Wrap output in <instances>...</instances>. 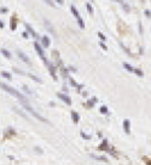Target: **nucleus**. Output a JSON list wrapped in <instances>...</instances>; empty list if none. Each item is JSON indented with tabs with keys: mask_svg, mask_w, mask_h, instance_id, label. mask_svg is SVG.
<instances>
[{
	"mask_svg": "<svg viewBox=\"0 0 151 165\" xmlns=\"http://www.w3.org/2000/svg\"><path fill=\"white\" fill-rule=\"evenodd\" d=\"M70 10H71V14L74 15V17H75L76 21H77V23H79L80 28H85V23H83V21H82V18H81L80 14H79L77 9H76L74 5H71V6H70Z\"/></svg>",
	"mask_w": 151,
	"mask_h": 165,
	"instance_id": "3",
	"label": "nucleus"
},
{
	"mask_svg": "<svg viewBox=\"0 0 151 165\" xmlns=\"http://www.w3.org/2000/svg\"><path fill=\"white\" fill-rule=\"evenodd\" d=\"M123 130L126 134H130V121L128 120V119H124L123 120Z\"/></svg>",
	"mask_w": 151,
	"mask_h": 165,
	"instance_id": "7",
	"label": "nucleus"
},
{
	"mask_svg": "<svg viewBox=\"0 0 151 165\" xmlns=\"http://www.w3.org/2000/svg\"><path fill=\"white\" fill-rule=\"evenodd\" d=\"M23 36H24V38H28V32H23Z\"/></svg>",
	"mask_w": 151,
	"mask_h": 165,
	"instance_id": "33",
	"label": "nucleus"
},
{
	"mask_svg": "<svg viewBox=\"0 0 151 165\" xmlns=\"http://www.w3.org/2000/svg\"><path fill=\"white\" fill-rule=\"evenodd\" d=\"M92 158H94V159H97V160H102V161H108V159L105 158V157H99V155H91Z\"/></svg>",
	"mask_w": 151,
	"mask_h": 165,
	"instance_id": "17",
	"label": "nucleus"
},
{
	"mask_svg": "<svg viewBox=\"0 0 151 165\" xmlns=\"http://www.w3.org/2000/svg\"><path fill=\"white\" fill-rule=\"evenodd\" d=\"M146 164H147V165H151V160H149V159H146Z\"/></svg>",
	"mask_w": 151,
	"mask_h": 165,
	"instance_id": "34",
	"label": "nucleus"
},
{
	"mask_svg": "<svg viewBox=\"0 0 151 165\" xmlns=\"http://www.w3.org/2000/svg\"><path fill=\"white\" fill-rule=\"evenodd\" d=\"M99 149H100V151L109 152L110 154H114V155L116 154L114 149H110V148H109V143H108V141H106V140H103V142H102V144L99 146Z\"/></svg>",
	"mask_w": 151,
	"mask_h": 165,
	"instance_id": "5",
	"label": "nucleus"
},
{
	"mask_svg": "<svg viewBox=\"0 0 151 165\" xmlns=\"http://www.w3.org/2000/svg\"><path fill=\"white\" fill-rule=\"evenodd\" d=\"M133 73H135L138 76H143V72L140 70V69H138V68H134V72Z\"/></svg>",
	"mask_w": 151,
	"mask_h": 165,
	"instance_id": "22",
	"label": "nucleus"
},
{
	"mask_svg": "<svg viewBox=\"0 0 151 165\" xmlns=\"http://www.w3.org/2000/svg\"><path fill=\"white\" fill-rule=\"evenodd\" d=\"M41 43H42V45L45 46V48H48L50 46V44H51V40H50V38L48 36H42V39H41Z\"/></svg>",
	"mask_w": 151,
	"mask_h": 165,
	"instance_id": "9",
	"label": "nucleus"
},
{
	"mask_svg": "<svg viewBox=\"0 0 151 165\" xmlns=\"http://www.w3.org/2000/svg\"><path fill=\"white\" fill-rule=\"evenodd\" d=\"M6 11H7L6 9H0V12H1V14H5Z\"/></svg>",
	"mask_w": 151,
	"mask_h": 165,
	"instance_id": "32",
	"label": "nucleus"
},
{
	"mask_svg": "<svg viewBox=\"0 0 151 165\" xmlns=\"http://www.w3.org/2000/svg\"><path fill=\"white\" fill-rule=\"evenodd\" d=\"M81 137L82 138H85V140H91V136L89 135H87V134H85V132H81Z\"/></svg>",
	"mask_w": 151,
	"mask_h": 165,
	"instance_id": "25",
	"label": "nucleus"
},
{
	"mask_svg": "<svg viewBox=\"0 0 151 165\" xmlns=\"http://www.w3.org/2000/svg\"><path fill=\"white\" fill-rule=\"evenodd\" d=\"M145 15H146L147 17H151V12L149 11V10H145Z\"/></svg>",
	"mask_w": 151,
	"mask_h": 165,
	"instance_id": "30",
	"label": "nucleus"
},
{
	"mask_svg": "<svg viewBox=\"0 0 151 165\" xmlns=\"http://www.w3.org/2000/svg\"><path fill=\"white\" fill-rule=\"evenodd\" d=\"M9 134V135H15V134H16V131L14 130V129H11V128H9V129H7V131H5V134Z\"/></svg>",
	"mask_w": 151,
	"mask_h": 165,
	"instance_id": "24",
	"label": "nucleus"
},
{
	"mask_svg": "<svg viewBox=\"0 0 151 165\" xmlns=\"http://www.w3.org/2000/svg\"><path fill=\"white\" fill-rule=\"evenodd\" d=\"M11 29H12V30L16 29V17H15V16L11 17Z\"/></svg>",
	"mask_w": 151,
	"mask_h": 165,
	"instance_id": "16",
	"label": "nucleus"
},
{
	"mask_svg": "<svg viewBox=\"0 0 151 165\" xmlns=\"http://www.w3.org/2000/svg\"><path fill=\"white\" fill-rule=\"evenodd\" d=\"M86 7H87V11H88L89 15H93V7H92V5L89 4V3H87L86 4Z\"/></svg>",
	"mask_w": 151,
	"mask_h": 165,
	"instance_id": "18",
	"label": "nucleus"
},
{
	"mask_svg": "<svg viewBox=\"0 0 151 165\" xmlns=\"http://www.w3.org/2000/svg\"><path fill=\"white\" fill-rule=\"evenodd\" d=\"M17 55H18V57H20V58H21L23 62H26L27 64H30V61H29V58H28L27 56L24 55V54H23L22 51H17Z\"/></svg>",
	"mask_w": 151,
	"mask_h": 165,
	"instance_id": "8",
	"label": "nucleus"
},
{
	"mask_svg": "<svg viewBox=\"0 0 151 165\" xmlns=\"http://www.w3.org/2000/svg\"><path fill=\"white\" fill-rule=\"evenodd\" d=\"M28 75L30 76L33 80H35V81H38V82H41V79L40 78H38V76H35V75H32V74H28Z\"/></svg>",
	"mask_w": 151,
	"mask_h": 165,
	"instance_id": "23",
	"label": "nucleus"
},
{
	"mask_svg": "<svg viewBox=\"0 0 151 165\" xmlns=\"http://www.w3.org/2000/svg\"><path fill=\"white\" fill-rule=\"evenodd\" d=\"M123 67L126 70H128V72H134V68L130 66V64H128V63H123Z\"/></svg>",
	"mask_w": 151,
	"mask_h": 165,
	"instance_id": "15",
	"label": "nucleus"
},
{
	"mask_svg": "<svg viewBox=\"0 0 151 165\" xmlns=\"http://www.w3.org/2000/svg\"><path fill=\"white\" fill-rule=\"evenodd\" d=\"M24 27L27 28V30L28 32H29V33H30V34L33 35V36H34V38H39V35L36 34V33H35L34 30H33V28L30 27V24H28V23H26V26H24Z\"/></svg>",
	"mask_w": 151,
	"mask_h": 165,
	"instance_id": "11",
	"label": "nucleus"
},
{
	"mask_svg": "<svg viewBox=\"0 0 151 165\" xmlns=\"http://www.w3.org/2000/svg\"><path fill=\"white\" fill-rule=\"evenodd\" d=\"M1 76H4V78H6V79H11L12 76H11V74L10 73H7V72H1Z\"/></svg>",
	"mask_w": 151,
	"mask_h": 165,
	"instance_id": "19",
	"label": "nucleus"
},
{
	"mask_svg": "<svg viewBox=\"0 0 151 165\" xmlns=\"http://www.w3.org/2000/svg\"><path fill=\"white\" fill-rule=\"evenodd\" d=\"M69 80H70V84H71L73 86H75V88H77V90H79V91H80V90H82V88H83L82 85H80V84H77V82H76L75 80L73 79V78H70Z\"/></svg>",
	"mask_w": 151,
	"mask_h": 165,
	"instance_id": "12",
	"label": "nucleus"
},
{
	"mask_svg": "<svg viewBox=\"0 0 151 165\" xmlns=\"http://www.w3.org/2000/svg\"><path fill=\"white\" fill-rule=\"evenodd\" d=\"M1 54L5 56L6 58H11V54H10V51H7L6 49H1Z\"/></svg>",
	"mask_w": 151,
	"mask_h": 165,
	"instance_id": "13",
	"label": "nucleus"
},
{
	"mask_svg": "<svg viewBox=\"0 0 151 165\" xmlns=\"http://www.w3.org/2000/svg\"><path fill=\"white\" fill-rule=\"evenodd\" d=\"M44 1H45V3L47 4V5H50L51 7H53V6H55V3H53L52 0H44Z\"/></svg>",
	"mask_w": 151,
	"mask_h": 165,
	"instance_id": "26",
	"label": "nucleus"
},
{
	"mask_svg": "<svg viewBox=\"0 0 151 165\" xmlns=\"http://www.w3.org/2000/svg\"><path fill=\"white\" fill-rule=\"evenodd\" d=\"M96 101H97L96 98H94V100H89L88 102H87V107H88V108H92V107L94 106V102H96Z\"/></svg>",
	"mask_w": 151,
	"mask_h": 165,
	"instance_id": "20",
	"label": "nucleus"
},
{
	"mask_svg": "<svg viewBox=\"0 0 151 165\" xmlns=\"http://www.w3.org/2000/svg\"><path fill=\"white\" fill-rule=\"evenodd\" d=\"M100 46H102V49H104V50H108V48H106V45H105V44H104L103 41H102V43H100Z\"/></svg>",
	"mask_w": 151,
	"mask_h": 165,
	"instance_id": "29",
	"label": "nucleus"
},
{
	"mask_svg": "<svg viewBox=\"0 0 151 165\" xmlns=\"http://www.w3.org/2000/svg\"><path fill=\"white\" fill-rule=\"evenodd\" d=\"M0 88H1L3 90H5L6 92H9L10 95H12L14 97L18 98V100H20L22 103H28V100L26 98V96H24V95H22L21 92H20V91H17L16 89L11 88V86H9V85L4 84V82H0Z\"/></svg>",
	"mask_w": 151,
	"mask_h": 165,
	"instance_id": "1",
	"label": "nucleus"
},
{
	"mask_svg": "<svg viewBox=\"0 0 151 165\" xmlns=\"http://www.w3.org/2000/svg\"><path fill=\"white\" fill-rule=\"evenodd\" d=\"M0 28H4V23H3L1 21H0Z\"/></svg>",
	"mask_w": 151,
	"mask_h": 165,
	"instance_id": "35",
	"label": "nucleus"
},
{
	"mask_svg": "<svg viewBox=\"0 0 151 165\" xmlns=\"http://www.w3.org/2000/svg\"><path fill=\"white\" fill-rule=\"evenodd\" d=\"M56 1H57L59 5H63V4H64V0H56Z\"/></svg>",
	"mask_w": 151,
	"mask_h": 165,
	"instance_id": "31",
	"label": "nucleus"
},
{
	"mask_svg": "<svg viewBox=\"0 0 151 165\" xmlns=\"http://www.w3.org/2000/svg\"><path fill=\"white\" fill-rule=\"evenodd\" d=\"M22 104H23V108H26V109H27L29 113H32V115H34L36 119H39L40 121H47V120H46V119H45L44 117H41V115H40L38 112H35V110L33 109V108H32V107H30L28 103H22Z\"/></svg>",
	"mask_w": 151,
	"mask_h": 165,
	"instance_id": "2",
	"label": "nucleus"
},
{
	"mask_svg": "<svg viewBox=\"0 0 151 165\" xmlns=\"http://www.w3.org/2000/svg\"><path fill=\"white\" fill-rule=\"evenodd\" d=\"M34 49H35V51L38 52V55L40 56V58H41L42 61L46 63V66H47L50 62L47 61V58H46V57H45V55H44V50H42V48L40 46V45H39V44H38V43H34Z\"/></svg>",
	"mask_w": 151,
	"mask_h": 165,
	"instance_id": "4",
	"label": "nucleus"
},
{
	"mask_svg": "<svg viewBox=\"0 0 151 165\" xmlns=\"http://www.w3.org/2000/svg\"><path fill=\"white\" fill-rule=\"evenodd\" d=\"M57 96L59 97V98L62 100L63 102L65 103V104H68V106H70V104H71V98H70L68 95H65V94H62V92H59V94H57Z\"/></svg>",
	"mask_w": 151,
	"mask_h": 165,
	"instance_id": "6",
	"label": "nucleus"
},
{
	"mask_svg": "<svg viewBox=\"0 0 151 165\" xmlns=\"http://www.w3.org/2000/svg\"><path fill=\"white\" fill-rule=\"evenodd\" d=\"M120 4L122 5V7H123V10L126 11V12H129V5H128V4H126L123 0H122V1H121Z\"/></svg>",
	"mask_w": 151,
	"mask_h": 165,
	"instance_id": "14",
	"label": "nucleus"
},
{
	"mask_svg": "<svg viewBox=\"0 0 151 165\" xmlns=\"http://www.w3.org/2000/svg\"><path fill=\"white\" fill-rule=\"evenodd\" d=\"M22 89H23V91H24V92H27L28 95H32V91H30V90L28 89L27 86H23V88H22Z\"/></svg>",
	"mask_w": 151,
	"mask_h": 165,
	"instance_id": "27",
	"label": "nucleus"
},
{
	"mask_svg": "<svg viewBox=\"0 0 151 165\" xmlns=\"http://www.w3.org/2000/svg\"><path fill=\"white\" fill-rule=\"evenodd\" d=\"M71 119H73V121L74 123H79L80 121V115H79V113L77 112H71Z\"/></svg>",
	"mask_w": 151,
	"mask_h": 165,
	"instance_id": "10",
	"label": "nucleus"
},
{
	"mask_svg": "<svg viewBox=\"0 0 151 165\" xmlns=\"http://www.w3.org/2000/svg\"><path fill=\"white\" fill-rule=\"evenodd\" d=\"M100 112H102L103 114H109V110H108V108H106L105 106H102V107H100Z\"/></svg>",
	"mask_w": 151,
	"mask_h": 165,
	"instance_id": "21",
	"label": "nucleus"
},
{
	"mask_svg": "<svg viewBox=\"0 0 151 165\" xmlns=\"http://www.w3.org/2000/svg\"><path fill=\"white\" fill-rule=\"evenodd\" d=\"M114 1H116V3H121L122 0H114Z\"/></svg>",
	"mask_w": 151,
	"mask_h": 165,
	"instance_id": "36",
	"label": "nucleus"
},
{
	"mask_svg": "<svg viewBox=\"0 0 151 165\" xmlns=\"http://www.w3.org/2000/svg\"><path fill=\"white\" fill-rule=\"evenodd\" d=\"M98 36H99V38H100V40H105V36H104L103 34H102V33H98Z\"/></svg>",
	"mask_w": 151,
	"mask_h": 165,
	"instance_id": "28",
	"label": "nucleus"
}]
</instances>
